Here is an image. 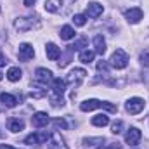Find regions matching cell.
<instances>
[{
	"label": "cell",
	"instance_id": "cell-1",
	"mask_svg": "<svg viewBox=\"0 0 149 149\" xmlns=\"http://www.w3.org/2000/svg\"><path fill=\"white\" fill-rule=\"evenodd\" d=\"M106 109V111L109 113H116L118 111V108L111 104V102H106V101H99V99H87V101H83L81 104H80V109L81 111H92V109Z\"/></svg>",
	"mask_w": 149,
	"mask_h": 149
},
{
	"label": "cell",
	"instance_id": "cell-2",
	"mask_svg": "<svg viewBox=\"0 0 149 149\" xmlns=\"http://www.w3.org/2000/svg\"><path fill=\"white\" fill-rule=\"evenodd\" d=\"M109 63H111L113 68H116V70H123V68H127V64H128V54H127L123 49H116V50L113 52Z\"/></svg>",
	"mask_w": 149,
	"mask_h": 149
},
{
	"label": "cell",
	"instance_id": "cell-3",
	"mask_svg": "<svg viewBox=\"0 0 149 149\" xmlns=\"http://www.w3.org/2000/svg\"><path fill=\"white\" fill-rule=\"evenodd\" d=\"M144 106H146V102H144V99H141V97H130V99L127 101V104H125L127 111L130 113V114H139V113L144 109Z\"/></svg>",
	"mask_w": 149,
	"mask_h": 149
},
{
	"label": "cell",
	"instance_id": "cell-4",
	"mask_svg": "<svg viewBox=\"0 0 149 149\" xmlns=\"http://www.w3.org/2000/svg\"><path fill=\"white\" fill-rule=\"evenodd\" d=\"M33 26H37L35 17H17L14 21V28L17 31H30V30H33Z\"/></svg>",
	"mask_w": 149,
	"mask_h": 149
},
{
	"label": "cell",
	"instance_id": "cell-5",
	"mask_svg": "<svg viewBox=\"0 0 149 149\" xmlns=\"http://www.w3.org/2000/svg\"><path fill=\"white\" fill-rule=\"evenodd\" d=\"M17 56H19V59L24 61V63L31 61L33 56H35V49H33V45H31V43H26V42L21 43V45H19V52H17Z\"/></svg>",
	"mask_w": 149,
	"mask_h": 149
},
{
	"label": "cell",
	"instance_id": "cell-6",
	"mask_svg": "<svg viewBox=\"0 0 149 149\" xmlns=\"http://www.w3.org/2000/svg\"><path fill=\"white\" fill-rule=\"evenodd\" d=\"M141 137H142L141 130L135 128V127H130V128L127 130V134H125V142H127L128 146H137V144L141 142Z\"/></svg>",
	"mask_w": 149,
	"mask_h": 149
},
{
	"label": "cell",
	"instance_id": "cell-7",
	"mask_svg": "<svg viewBox=\"0 0 149 149\" xmlns=\"http://www.w3.org/2000/svg\"><path fill=\"white\" fill-rule=\"evenodd\" d=\"M54 78H52V71L50 70H47V68H38L37 71H35V81L40 83V85H47V83H50Z\"/></svg>",
	"mask_w": 149,
	"mask_h": 149
},
{
	"label": "cell",
	"instance_id": "cell-8",
	"mask_svg": "<svg viewBox=\"0 0 149 149\" xmlns=\"http://www.w3.org/2000/svg\"><path fill=\"white\" fill-rule=\"evenodd\" d=\"M49 137H50V134H47V132H37V134L28 135L24 139V142L30 144V146H33V144H45V142H49Z\"/></svg>",
	"mask_w": 149,
	"mask_h": 149
},
{
	"label": "cell",
	"instance_id": "cell-9",
	"mask_svg": "<svg viewBox=\"0 0 149 149\" xmlns=\"http://www.w3.org/2000/svg\"><path fill=\"white\" fill-rule=\"evenodd\" d=\"M85 76H87V71L85 70H81V68H74L71 73L68 74V83H71L74 87H78L83 80H85Z\"/></svg>",
	"mask_w": 149,
	"mask_h": 149
},
{
	"label": "cell",
	"instance_id": "cell-10",
	"mask_svg": "<svg viewBox=\"0 0 149 149\" xmlns=\"http://www.w3.org/2000/svg\"><path fill=\"white\" fill-rule=\"evenodd\" d=\"M49 149H70V148L66 146V142H64V139L61 137V134L54 132V134H50V137H49Z\"/></svg>",
	"mask_w": 149,
	"mask_h": 149
},
{
	"label": "cell",
	"instance_id": "cell-11",
	"mask_svg": "<svg viewBox=\"0 0 149 149\" xmlns=\"http://www.w3.org/2000/svg\"><path fill=\"white\" fill-rule=\"evenodd\" d=\"M47 123H49V114H47V113L38 111V113H35V114L31 116V125L37 127V128H43V127H47Z\"/></svg>",
	"mask_w": 149,
	"mask_h": 149
},
{
	"label": "cell",
	"instance_id": "cell-12",
	"mask_svg": "<svg viewBox=\"0 0 149 149\" xmlns=\"http://www.w3.org/2000/svg\"><path fill=\"white\" fill-rule=\"evenodd\" d=\"M102 12H104V7H102L99 2H90V3L87 5L85 16H88V17H99Z\"/></svg>",
	"mask_w": 149,
	"mask_h": 149
},
{
	"label": "cell",
	"instance_id": "cell-13",
	"mask_svg": "<svg viewBox=\"0 0 149 149\" xmlns=\"http://www.w3.org/2000/svg\"><path fill=\"white\" fill-rule=\"evenodd\" d=\"M142 10L139 9V7H134V9H128L127 12H125V17H127V21L130 23V24H137L141 19H142Z\"/></svg>",
	"mask_w": 149,
	"mask_h": 149
},
{
	"label": "cell",
	"instance_id": "cell-14",
	"mask_svg": "<svg viewBox=\"0 0 149 149\" xmlns=\"http://www.w3.org/2000/svg\"><path fill=\"white\" fill-rule=\"evenodd\" d=\"M7 130L17 134V132H21V130H24V121H23L21 118H9V120H7Z\"/></svg>",
	"mask_w": 149,
	"mask_h": 149
},
{
	"label": "cell",
	"instance_id": "cell-15",
	"mask_svg": "<svg viewBox=\"0 0 149 149\" xmlns=\"http://www.w3.org/2000/svg\"><path fill=\"white\" fill-rule=\"evenodd\" d=\"M45 52H47V57H49L50 61H57V59H59V56H61L59 47H57L56 43H52V42H49V43L45 45Z\"/></svg>",
	"mask_w": 149,
	"mask_h": 149
},
{
	"label": "cell",
	"instance_id": "cell-16",
	"mask_svg": "<svg viewBox=\"0 0 149 149\" xmlns=\"http://www.w3.org/2000/svg\"><path fill=\"white\" fill-rule=\"evenodd\" d=\"M0 102L5 106V108H16L17 106V97L16 95H12V94H7V92H3L2 95H0Z\"/></svg>",
	"mask_w": 149,
	"mask_h": 149
},
{
	"label": "cell",
	"instance_id": "cell-17",
	"mask_svg": "<svg viewBox=\"0 0 149 149\" xmlns=\"http://www.w3.org/2000/svg\"><path fill=\"white\" fill-rule=\"evenodd\" d=\"M64 92H66V81L61 80V78H54L52 80V94L63 95Z\"/></svg>",
	"mask_w": 149,
	"mask_h": 149
},
{
	"label": "cell",
	"instance_id": "cell-18",
	"mask_svg": "<svg viewBox=\"0 0 149 149\" xmlns=\"http://www.w3.org/2000/svg\"><path fill=\"white\" fill-rule=\"evenodd\" d=\"M64 0H45V10L47 12H59Z\"/></svg>",
	"mask_w": 149,
	"mask_h": 149
},
{
	"label": "cell",
	"instance_id": "cell-19",
	"mask_svg": "<svg viewBox=\"0 0 149 149\" xmlns=\"http://www.w3.org/2000/svg\"><path fill=\"white\" fill-rule=\"evenodd\" d=\"M94 47H95V52L101 54V56L106 52V40H104L102 35H95L94 37Z\"/></svg>",
	"mask_w": 149,
	"mask_h": 149
},
{
	"label": "cell",
	"instance_id": "cell-20",
	"mask_svg": "<svg viewBox=\"0 0 149 149\" xmlns=\"http://www.w3.org/2000/svg\"><path fill=\"white\" fill-rule=\"evenodd\" d=\"M94 57H95V50H88V49L81 50L80 56H78V59H80L83 64H90V63L94 61Z\"/></svg>",
	"mask_w": 149,
	"mask_h": 149
},
{
	"label": "cell",
	"instance_id": "cell-21",
	"mask_svg": "<svg viewBox=\"0 0 149 149\" xmlns=\"http://www.w3.org/2000/svg\"><path fill=\"white\" fill-rule=\"evenodd\" d=\"M21 76H23V71H21L17 66L9 68V71H7V80H9V81H19Z\"/></svg>",
	"mask_w": 149,
	"mask_h": 149
},
{
	"label": "cell",
	"instance_id": "cell-22",
	"mask_svg": "<svg viewBox=\"0 0 149 149\" xmlns=\"http://www.w3.org/2000/svg\"><path fill=\"white\" fill-rule=\"evenodd\" d=\"M108 123H109V116L104 114V113H101V114H97V116L92 118V125L94 127H106Z\"/></svg>",
	"mask_w": 149,
	"mask_h": 149
},
{
	"label": "cell",
	"instance_id": "cell-23",
	"mask_svg": "<svg viewBox=\"0 0 149 149\" xmlns=\"http://www.w3.org/2000/svg\"><path fill=\"white\" fill-rule=\"evenodd\" d=\"M83 146H87V148H97V146H101V144H104V137H85L83 141Z\"/></svg>",
	"mask_w": 149,
	"mask_h": 149
},
{
	"label": "cell",
	"instance_id": "cell-24",
	"mask_svg": "<svg viewBox=\"0 0 149 149\" xmlns=\"http://www.w3.org/2000/svg\"><path fill=\"white\" fill-rule=\"evenodd\" d=\"M59 37L63 38V40H71V38H74V30H73V26H70V24H64V26L61 28V31H59Z\"/></svg>",
	"mask_w": 149,
	"mask_h": 149
},
{
	"label": "cell",
	"instance_id": "cell-25",
	"mask_svg": "<svg viewBox=\"0 0 149 149\" xmlns=\"http://www.w3.org/2000/svg\"><path fill=\"white\" fill-rule=\"evenodd\" d=\"M73 23H74V26H85V23H87V16H85V14H74L73 16Z\"/></svg>",
	"mask_w": 149,
	"mask_h": 149
},
{
	"label": "cell",
	"instance_id": "cell-26",
	"mask_svg": "<svg viewBox=\"0 0 149 149\" xmlns=\"http://www.w3.org/2000/svg\"><path fill=\"white\" fill-rule=\"evenodd\" d=\"M50 101H52V106H56V108H59V106H64V99H63V95L52 94V95H50Z\"/></svg>",
	"mask_w": 149,
	"mask_h": 149
},
{
	"label": "cell",
	"instance_id": "cell-27",
	"mask_svg": "<svg viewBox=\"0 0 149 149\" xmlns=\"http://www.w3.org/2000/svg\"><path fill=\"white\" fill-rule=\"evenodd\" d=\"M121 128H123V121H121V120L114 121V123L111 125V132H113V134H120V132H121Z\"/></svg>",
	"mask_w": 149,
	"mask_h": 149
},
{
	"label": "cell",
	"instance_id": "cell-28",
	"mask_svg": "<svg viewBox=\"0 0 149 149\" xmlns=\"http://www.w3.org/2000/svg\"><path fill=\"white\" fill-rule=\"evenodd\" d=\"M83 45H87V38H80L78 42H74V45H71V49L73 50H80Z\"/></svg>",
	"mask_w": 149,
	"mask_h": 149
},
{
	"label": "cell",
	"instance_id": "cell-29",
	"mask_svg": "<svg viewBox=\"0 0 149 149\" xmlns=\"http://www.w3.org/2000/svg\"><path fill=\"white\" fill-rule=\"evenodd\" d=\"M97 70H99V71H104V73L108 74V63H106V61H99V63H97Z\"/></svg>",
	"mask_w": 149,
	"mask_h": 149
},
{
	"label": "cell",
	"instance_id": "cell-30",
	"mask_svg": "<svg viewBox=\"0 0 149 149\" xmlns=\"http://www.w3.org/2000/svg\"><path fill=\"white\" fill-rule=\"evenodd\" d=\"M54 125H56V127H61V128H66V127H68L66 120H63V118H57V120H54Z\"/></svg>",
	"mask_w": 149,
	"mask_h": 149
},
{
	"label": "cell",
	"instance_id": "cell-31",
	"mask_svg": "<svg viewBox=\"0 0 149 149\" xmlns=\"http://www.w3.org/2000/svg\"><path fill=\"white\" fill-rule=\"evenodd\" d=\"M141 63H142L144 66H149V52H144V54L141 56Z\"/></svg>",
	"mask_w": 149,
	"mask_h": 149
},
{
	"label": "cell",
	"instance_id": "cell-32",
	"mask_svg": "<svg viewBox=\"0 0 149 149\" xmlns=\"http://www.w3.org/2000/svg\"><path fill=\"white\" fill-rule=\"evenodd\" d=\"M35 2H37V0H24V5H26V7H31Z\"/></svg>",
	"mask_w": 149,
	"mask_h": 149
},
{
	"label": "cell",
	"instance_id": "cell-33",
	"mask_svg": "<svg viewBox=\"0 0 149 149\" xmlns=\"http://www.w3.org/2000/svg\"><path fill=\"white\" fill-rule=\"evenodd\" d=\"M5 63H7V59H5V57H3V56L0 54V68H2V66H3Z\"/></svg>",
	"mask_w": 149,
	"mask_h": 149
},
{
	"label": "cell",
	"instance_id": "cell-34",
	"mask_svg": "<svg viewBox=\"0 0 149 149\" xmlns=\"http://www.w3.org/2000/svg\"><path fill=\"white\" fill-rule=\"evenodd\" d=\"M2 78H3V73H2V71H0V81H2Z\"/></svg>",
	"mask_w": 149,
	"mask_h": 149
},
{
	"label": "cell",
	"instance_id": "cell-35",
	"mask_svg": "<svg viewBox=\"0 0 149 149\" xmlns=\"http://www.w3.org/2000/svg\"><path fill=\"white\" fill-rule=\"evenodd\" d=\"M2 137H3V134H2V132H0V139H2Z\"/></svg>",
	"mask_w": 149,
	"mask_h": 149
}]
</instances>
